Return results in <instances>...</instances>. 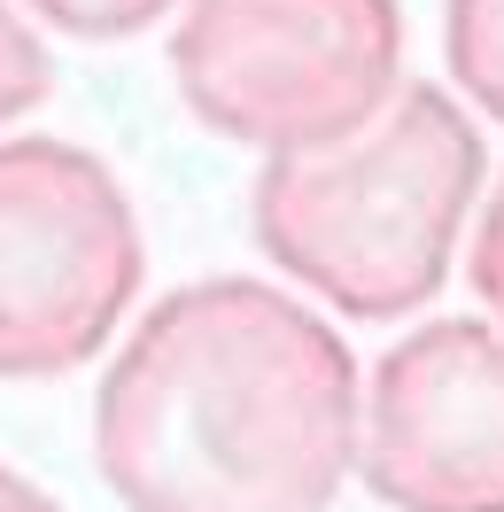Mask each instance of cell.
Returning <instances> with one entry per match:
<instances>
[{
  "label": "cell",
  "instance_id": "obj_8",
  "mask_svg": "<svg viewBox=\"0 0 504 512\" xmlns=\"http://www.w3.org/2000/svg\"><path fill=\"white\" fill-rule=\"evenodd\" d=\"M24 8L70 39H132V32H148L156 16H171L179 0H24Z\"/></svg>",
  "mask_w": 504,
  "mask_h": 512
},
{
  "label": "cell",
  "instance_id": "obj_4",
  "mask_svg": "<svg viewBox=\"0 0 504 512\" xmlns=\"http://www.w3.org/2000/svg\"><path fill=\"white\" fill-rule=\"evenodd\" d=\"M148 249L78 140H0V381H63L125 326Z\"/></svg>",
  "mask_w": 504,
  "mask_h": 512
},
{
  "label": "cell",
  "instance_id": "obj_7",
  "mask_svg": "<svg viewBox=\"0 0 504 512\" xmlns=\"http://www.w3.org/2000/svg\"><path fill=\"white\" fill-rule=\"evenodd\" d=\"M47 47L39 32L16 16V0H0V125H16V117H32L39 101H47Z\"/></svg>",
  "mask_w": 504,
  "mask_h": 512
},
{
  "label": "cell",
  "instance_id": "obj_10",
  "mask_svg": "<svg viewBox=\"0 0 504 512\" xmlns=\"http://www.w3.org/2000/svg\"><path fill=\"white\" fill-rule=\"evenodd\" d=\"M0 512H55V497H47V489H39L32 474L0 466Z\"/></svg>",
  "mask_w": 504,
  "mask_h": 512
},
{
  "label": "cell",
  "instance_id": "obj_1",
  "mask_svg": "<svg viewBox=\"0 0 504 512\" xmlns=\"http://www.w3.org/2000/svg\"><path fill=\"white\" fill-rule=\"evenodd\" d=\"M357 357L272 280H187L125 334L94 396V466L125 512H334L357 474Z\"/></svg>",
  "mask_w": 504,
  "mask_h": 512
},
{
  "label": "cell",
  "instance_id": "obj_3",
  "mask_svg": "<svg viewBox=\"0 0 504 512\" xmlns=\"http://www.w3.org/2000/svg\"><path fill=\"white\" fill-rule=\"evenodd\" d=\"M396 70V0H187L171 32V78L194 125L264 156L365 132L404 86Z\"/></svg>",
  "mask_w": 504,
  "mask_h": 512
},
{
  "label": "cell",
  "instance_id": "obj_6",
  "mask_svg": "<svg viewBox=\"0 0 504 512\" xmlns=\"http://www.w3.org/2000/svg\"><path fill=\"white\" fill-rule=\"evenodd\" d=\"M442 55H450V78L466 86L473 109H489L504 125V0H450Z\"/></svg>",
  "mask_w": 504,
  "mask_h": 512
},
{
  "label": "cell",
  "instance_id": "obj_9",
  "mask_svg": "<svg viewBox=\"0 0 504 512\" xmlns=\"http://www.w3.org/2000/svg\"><path fill=\"white\" fill-rule=\"evenodd\" d=\"M466 280H473V295L489 303V319L504 326V179H497V194H489V210H481V225H473V249H466Z\"/></svg>",
  "mask_w": 504,
  "mask_h": 512
},
{
  "label": "cell",
  "instance_id": "obj_5",
  "mask_svg": "<svg viewBox=\"0 0 504 512\" xmlns=\"http://www.w3.org/2000/svg\"><path fill=\"white\" fill-rule=\"evenodd\" d=\"M357 474L388 512H504V326L435 319L380 357Z\"/></svg>",
  "mask_w": 504,
  "mask_h": 512
},
{
  "label": "cell",
  "instance_id": "obj_2",
  "mask_svg": "<svg viewBox=\"0 0 504 512\" xmlns=\"http://www.w3.org/2000/svg\"><path fill=\"white\" fill-rule=\"evenodd\" d=\"M481 194V132L442 86H396L365 132L264 156L249 194L256 249L342 319H404L450 280Z\"/></svg>",
  "mask_w": 504,
  "mask_h": 512
}]
</instances>
